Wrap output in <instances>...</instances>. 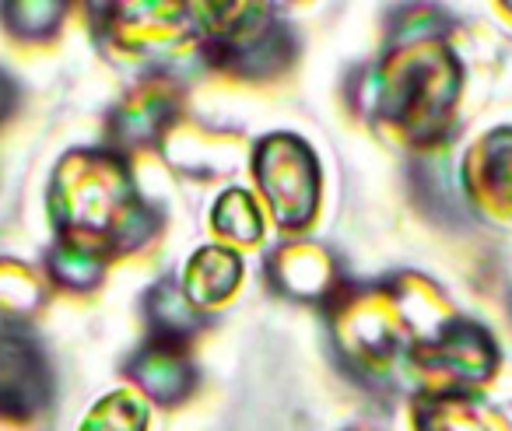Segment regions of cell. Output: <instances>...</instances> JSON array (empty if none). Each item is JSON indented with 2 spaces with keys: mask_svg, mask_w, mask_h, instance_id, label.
<instances>
[{
  "mask_svg": "<svg viewBox=\"0 0 512 431\" xmlns=\"http://www.w3.org/2000/svg\"><path fill=\"white\" fill-rule=\"evenodd\" d=\"M267 281L274 284L278 295L299 298V302L327 305L341 295V267L330 256L327 246L309 239L281 242L267 256Z\"/></svg>",
  "mask_w": 512,
  "mask_h": 431,
  "instance_id": "9c48e42d",
  "label": "cell"
},
{
  "mask_svg": "<svg viewBox=\"0 0 512 431\" xmlns=\"http://www.w3.org/2000/svg\"><path fill=\"white\" fill-rule=\"evenodd\" d=\"M435 8H414L411 29H400L390 50L365 78V113L379 127H390L404 144L432 151L446 141L460 102L463 71L453 46L428 25Z\"/></svg>",
  "mask_w": 512,
  "mask_h": 431,
  "instance_id": "6da1fadb",
  "label": "cell"
},
{
  "mask_svg": "<svg viewBox=\"0 0 512 431\" xmlns=\"http://www.w3.org/2000/svg\"><path fill=\"white\" fill-rule=\"evenodd\" d=\"M50 218L60 239L92 253L123 256L144 249L162 228L158 211L141 197L127 155L106 148H74L50 183Z\"/></svg>",
  "mask_w": 512,
  "mask_h": 431,
  "instance_id": "7a4b0ae2",
  "label": "cell"
},
{
  "mask_svg": "<svg viewBox=\"0 0 512 431\" xmlns=\"http://www.w3.org/2000/svg\"><path fill=\"white\" fill-rule=\"evenodd\" d=\"M78 431H148V403L134 389H116L88 410Z\"/></svg>",
  "mask_w": 512,
  "mask_h": 431,
  "instance_id": "d6986e66",
  "label": "cell"
},
{
  "mask_svg": "<svg viewBox=\"0 0 512 431\" xmlns=\"http://www.w3.org/2000/svg\"><path fill=\"white\" fill-rule=\"evenodd\" d=\"M15 106H18V88H15V81H11L8 74L0 71V123L15 113Z\"/></svg>",
  "mask_w": 512,
  "mask_h": 431,
  "instance_id": "ffe728a7",
  "label": "cell"
},
{
  "mask_svg": "<svg viewBox=\"0 0 512 431\" xmlns=\"http://www.w3.org/2000/svg\"><path fill=\"white\" fill-rule=\"evenodd\" d=\"M43 302V281L32 274V267H25L18 260H0V319L25 323V319L43 309Z\"/></svg>",
  "mask_w": 512,
  "mask_h": 431,
  "instance_id": "ac0fdd59",
  "label": "cell"
},
{
  "mask_svg": "<svg viewBox=\"0 0 512 431\" xmlns=\"http://www.w3.org/2000/svg\"><path fill=\"white\" fill-rule=\"evenodd\" d=\"M256 190L274 225L302 235L320 211V162L299 134H267L253 148Z\"/></svg>",
  "mask_w": 512,
  "mask_h": 431,
  "instance_id": "277c9868",
  "label": "cell"
},
{
  "mask_svg": "<svg viewBox=\"0 0 512 431\" xmlns=\"http://www.w3.org/2000/svg\"><path fill=\"white\" fill-rule=\"evenodd\" d=\"M106 267H109L106 256L92 253V249L78 246V242L57 239V246L46 253V274H50V281L64 291H78V295L99 288L102 277H106Z\"/></svg>",
  "mask_w": 512,
  "mask_h": 431,
  "instance_id": "9a60e30c",
  "label": "cell"
},
{
  "mask_svg": "<svg viewBox=\"0 0 512 431\" xmlns=\"http://www.w3.org/2000/svg\"><path fill=\"white\" fill-rule=\"evenodd\" d=\"M463 193L488 214H512V127H495L463 158Z\"/></svg>",
  "mask_w": 512,
  "mask_h": 431,
  "instance_id": "8fae6325",
  "label": "cell"
},
{
  "mask_svg": "<svg viewBox=\"0 0 512 431\" xmlns=\"http://www.w3.org/2000/svg\"><path fill=\"white\" fill-rule=\"evenodd\" d=\"M407 365L432 393H467L498 372V344L481 323L453 316L432 337L411 347Z\"/></svg>",
  "mask_w": 512,
  "mask_h": 431,
  "instance_id": "5b68a950",
  "label": "cell"
},
{
  "mask_svg": "<svg viewBox=\"0 0 512 431\" xmlns=\"http://www.w3.org/2000/svg\"><path fill=\"white\" fill-rule=\"evenodd\" d=\"M183 291L200 312L228 302L242 284V256L228 246H204L183 270Z\"/></svg>",
  "mask_w": 512,
  "mask_h": 431,
  "instance_id": "7c38bea8",
  "label": "cell"
},
{
  "mask_svg": "<svg viewBox=\"0 0 512 431\" xmlns=\"http://www.w3.org/2000/svg\"><path fill=\"white\" fill-rule=\"evenodd\" d=\"M92 18L102 43L120 57H155L193 39L190 4H106Z\"/></svg>",
  "mask_w": 512,
  "mask_h": 431,
  "instance_id": "52a82bcc",
  "label": "cell"
},
{
  "mask_svg": "<svg viewBox=\"0 0 512 431\" xmlns=\"http://www.w3.org/2000/svg\"><path fill=\"white\" fill-rule=\"evenodd\" d=\"M204 64L232 78L267 81L295 60V36L271 4H190Z\"/></svg>",
  "mask_w": 512,
  "mask_h": 431,
  "instance_id": "3957f363",
  "label": "cell"
},
{
  "mask_svg": "<svg viewBox=\"0 0 512 431\" xmlns=\"http://www.w3.org/2000/svg\"><path fill=\"white\" fill-rule=\"evenodd\" d=\"M211 228L214 235L235 242V246H253L264 235V218H260V207L256 197L242 186H228L211 207Z\"/></svg>",
  "mask_w": 512,
  "mask_h": 431,
  "instance_id": "2e32d148",
  "label": "cell"
},
{
  "mask_svg": "<svg viewBox=\"0 0 512 431\" xmlns=\"http://www.w3.org/2000/svg\"><path fill=\"white\" fill-rule=\"evenodd\" d=\"M418 431H509V421L491 403L470 393H428L414 407Z\"/></svg>",
  "mask_w": 512,
  "mask_h": 431,
  "instance_id": "4fadbf2b",
  "label": "cell"
},
{
  "mask_svg": "<svg viewBox=\"0 0 512 431\" xmlns=\"http://www.w3.org/2000/svg\"><path fill=\"white\" fill-rule=\"evenodd\" d=\"M67 4L60 0H18V4H0V22L22 43H46L64 25Z\"/></svg>",
  "mask_w": 512,
  "mask_h": 431,
  "instance_id": "e0dca14e",
  "label": "cell"
},
{
  "mask_svg": "<svg viewBox=\"0 0 512 431\" xmlns=\"http://www.w3.org/2000/svg\"><path fill=\"white\" fill-rule=\"evenodd\" d=\"M179 109H183V95H179L176 81L165 74H151L141 88L116 102L109 113V141L113 151L127 155V151L158 148L169 141V134L179 127Z\"/></svg>",
  "mask_w": 512,
  "mask_h": 431,
  "instance_id": "ba28073f",
  "label": "cell"
},
{
  "mask_svg": "<svg viewBox=\"0 0 512 431\" xmlns=\"http://www.w3.org/2000/svg\"><path fill=\"white\" fill-rule=\"evenodd\" d=\"M144 316L151 326V340L162 344L190 347V340L204 330V312L186 298L183 284L176 277H162L158 284H151L148 298H144Z\"/></svg>",
  "mask_w": 512,
  "mask_h": 431,
  "instance_id": "5bb4252c",
  "label": "cell"
},
{
  "mask_svg": "<svg viewBox=\"0 0 512 431\" xmlns=\"http://www.w3.org/2000/svg\"><path fill=\"white\" fill-rule=\"evenodd\" d=\"M123 375L141 389L144 400L162 403V407H179L183 400H190L200 382L197 365L190 361V347L162 344L151 337L127 358Z\"/></svg>",
  "mask_w": 512,
  "mask_h": 431,
  "instance_id": "30bf717a",
  "label": "cell"
},
{
  "mask_svg": "<svg viewBox=\"0 0 512 431\" xmlns=\"http://www.w3.org/2000/svg\"><path fill=\"white\" fill-rule=\"evenodd\" d=\"M57 393L50 354L29 323L0 319V421H36Z\"/></svg>",
  "mask_w": 512,
  "mask_h": 431,
  "instance_id": "8992f818",
  "label": "cell"
}]
</instances>
